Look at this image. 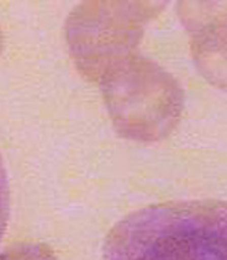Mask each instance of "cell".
Wrapping results in <instances>:
<instances>
[{
	"mask_svg": "<svg viewBox=\"0 0 227 260\" xmlns=\"http://www.w3.org/2000/svg\"><path fill=\"white\" fill-rule=\"evenodd\" d=\"M102 260H227V203L150 205L121 219Z\"/></svg>",
	"mask_w": 227,
	"mask_h": 260,
	"instance_id": "cell-1",
	"label": "cell"
},
{
	"mask_svg": "<svg viewBox=\"0 0 227 260\" xmlns=\"http://www.w3.org/2000/svg\"><path fill=\"white\" fill-rule=\"evenodd\" d=\"M0 260H54L51 252L42 245H22L0 255Z\"/></svg>",
	"mask_w": 227,
	"mask_h": 260,
	"instance_id": "cell-2",
	"label": "cell"
},
{
	"mask_svg": "<svg viewBox=\"0 0 227 260\" xmlns=\"http://www.w3.org/2000/svg\"><path fill=\"white\" fill-rule=\"evenodd\" d=\"M10 212V190L3 158L0 156V240L5 234Z\"/></svg>",
	"mask_w": 227,
	"mask_h": 260,
	"instance_id": "cell-3",
	"label": "cell"
},
{
	"mask_svg": "<svg viewBox=\"0 0 227 260\" xmlns=\"http://www.w3.org/2000/svg\"><path fill=\"white\" fill-rule=\"evenodd\" d=\"M0 50H2V34H0Z\"/></svg>",
	"mask_w": 227,
	"mask_h": 260,
	"instance_id": "cell-4",
	"label": "cell"
}]
</instances>
